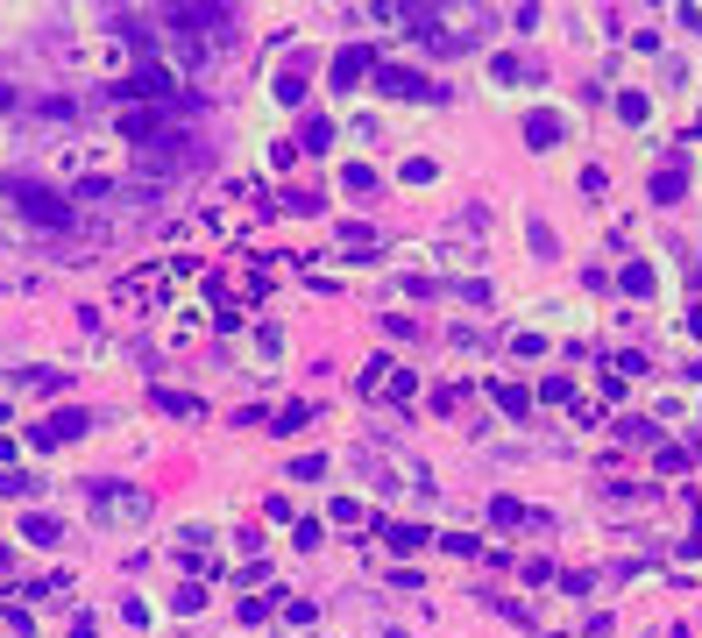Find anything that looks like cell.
<instances>
[{
    "mask_svg": "<svg viewBox=\"0 0 702 638\" xmlns=\"http://www.w3.org/2000/svg\"><path fill=\"white\" fill-rule=\"evenodd\" d=\"M8 192H15V206H22V213H29L36 227H64V220H71V206H64V199H57L50 185H29V178H15Z\"/></svg>",
    "mask_w": 702,
    "mask_h": 638,
    "instance_id": "cell-1",
    "label": "cell"
},
{
    "mask_svg": "<svg viewBox=\"0 0 702 638\" xmlns=\"http://www.w3.org/2000/svg\"><path fill=\"white\" fill-rule=\"evenodd\" d=\"M22 539H36V546H57V525H50L43 511H29V518H22Z\"/></svg>",
    "mask_w": 702,
    "mask_h": 638,
    "instance_id": "cell-8",
    "label": "cell"
},
{
    "mask_svg": "<svg viewBox=\"0 0 702 638\" xmlns=\"http://www.w3.org/2000/svg\"><path fill=\"white\" fill-rule=\"evenodd\" d=\"M93 419L86 412H50L43 426H36V447H64V440H78V433H86Z\"/></svg>",
    "mask_w": 702,
    "mask_h": 638,
    "instance_id": "cell-4",
    "label": "cell"
},
{
    "mask_svg": "<svg viewBox=\"0 0 702 638\" xmlns=\"http://www.w3.org/2000/svg\"><path fill=\"white\" fill-rule=\"evenodd\" d=\"M497 405H504V412H525V405H532V397H525L518 383H497Z\"/></svg>",
    "mask_w": 702,
    "mask_h": 638,
    "instance_id": "cell-10",
    "label": "cell"
},
{
    "mask_svg": "<svg viewBox=\"0 0 702 638\" xmlns=\"http://www.w3.org/2000/svg\"><path fill=\"white\" fill-rule=\"evenodd\" d=\"M362 390H369V397H412V369H390V362H369Z\"/></svg>",
    "mask_w": 702,
    "mask_h": 638,
    "instance_id": "cell-3",
    "label": "cell"
},
{
    "mask_svg": "<svg viewBox=\"0 0 702 638\" xmlns=\"http://www.w3.org/2000/svg\"><path fill=\"white\" fill-rule=\"evenodd\" d=\"M525 142H532V149H554V142H561V114H532V121H525Z\"/></svg>",
    "mask_w": 702,
    "mask_h": 638,
    "instance_id": "cell-6",
    "label": "cell"
},
{
    "mask_svg": "<svg viewBox=\"0 0 702 638\" xmlns=\"http://www.w3.org/2000/svg\"><path fill=\"white\" fill-rule=\"evenodd\" d=\"M156 128H164V114H142V107L121 114V135H128V142H142V135H156Z\"/></svg>",
    "mask_w": 702,
    "mask_h": 638,
    "instance_id": "cell-7",
    "label": "cell"
},
{
    "mask_svg": "<svg viewBox=\"0 0 702 638\" xmlns=\"http://www.w3.org/2000/svg\"><path fill=\"white\" fill-rule=\"evenodd\" d=\"M383 539H390V546H398V553H419V546H426V532H419V525H390Z\"/></svg>",
    "mask_w": 702,
    "mask_h": 638,
    "instance_id": "cell-9",
    "label": "cell"
},
{
    "mask_svg": "<svg viewBox=\"0 0 702 638\" xmlns=\"http://www.w3.org/2000/svg\"><path fill=\"white\" fill-rule=\"evenodd\" d=\"M376 93H390V100H440L433 78H419L405 64H376Z\"/></svg>",
    "mask_w": 702,
    "mask_h": 638,
    "instance_id": "cell-2",
    "label": "cell"
},
{
    "mask_svg": "<svg viewBox=\"0 0 702 638\" xmlns=\"http://www.w3.org/2000/svg\"><path fill=\"white\" fill-rule=\"evenodd\" d=\"M327 142H334V128H327V121H305V142H298V149H327Z\"/></svg>",
    "mask_w": 702,
    "mask_h": 638,
    "instance_id": "cell-11",
    "label": "cell"
},
{
    "mask_svg": "<svg viewBox=\"0 0 702 638\" xmlns=\"http://www.w3.org/2000/svg\"><path fill=\"white\" fill-rule=\"evenodd\" d=\"M624 291H639V298H646V291H653V270H646V263H632V270H624Z\"/></svg>",
    "mask_w": 702,
    "mask_h": 638,
    "instance_id": "cell-12",
    "label": "cell"
},
{
    "mask_svg": "<svg viewBox=\"0 0 702 638\" xmlns=\"http://www.w3.org/2000/svg\"><path fill=\"white\" fill-rule=\"evenodd\" d=\"M369 71H376V57L355 43V50H341V57H334V86H355V78H369Z\"/></svg>",
    "mask_w": 702,
    "mask_h": 638,
    "instance_id": "cell-5",
    "label": "cell"
}]
</instances>
